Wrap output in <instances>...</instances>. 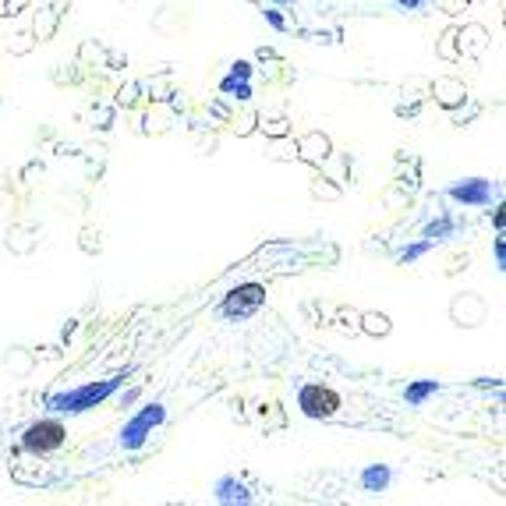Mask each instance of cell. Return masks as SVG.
<instances>
[{
  "label": "cell",
  "mask_w": 506,
  "mask_h": 506,
  "mask_svg": "<svg viewBox=\"0 0 506 506\" xmlns=\"http://www.w3.org/2000/svg\"><path fill=\"white\" fill-rule=\"evenodd\" d=\"M64 439H68V429L57 422V418H43V422H32L25 433H21V446L29 450V453H54V450H61L64 446Z\"/></svg>",
  "instance_id": "obj_6"
},
{
  "label": "cell",
  "mask_w": 506,
  "mask_h": 506,
  "mask_svg": "<svg viewBox=\"0 0 506 506\" xmlns=\"http://www.w3.org/2000/svg\"><path fill=\"white\" fill-rule=\"evenodd\" d=\"M163 422H167V407H163V400H152V404L139 407V411H135V415L124 422V429L117 433L121 450H128V453L142 450L145 442H149V435L156 433Z\"/></svg>",
  "instance_id": "obj_2"
},
{
  "label": "cell",
  "mask_w": 506,
  "mask_h": 506,
  "mask_svg": "<svg viewBox=\"0 0 506 506\" xmlns=\"http://www.w3.org/2000/svg\"><path fill=\"white\" fill-rule=\"evenodd\" d=\"M446 195H450L453 202H460V206L485 210V206H493V199H500V188H496V181H489V177H460V181H453V184L446 188Z\"/></svg>",
  "instance_id": "obj_4"
},
{
  "label": "cell",
  "mask_w": 506,
  "mask_h": 506,
  "mask_svg": "<svg viewBox=\"0 0 506 506\" xmlns=\"http://www.w3.org/2000/svg\"><path fill=\"white\" fill-rule=\"evenodd\" d=\"M433 248H435L433 241H429V237H422V241H415L411 248H404L397 259H400V266H415V262H418V259H425Z\"/></svg>",
  "instance_id": "obj_17"
},
{
  "label": "cell",
  "mask_w": 506,
  "mask_h": 506,
  "mask_svg": "<svg viewBox=\"0 0 506 506\" xmlns=\"http://www.w3.org/2000/svg\"><path fill=\"white\" fill-rule=\"evenodd\" d=\"M280 4H290V0H280Z\"/></svg>",
  "instance_id": "obj_24"
},
{
  "label": "cell",
  "mask_w": 506,
  "mask_h": 506,
  "mask_svg": "<svg viewBox=\"0 0 506 506\" xmlns=\"http://www.w3.org/2000/svg\"><path fill=\"white\" fill-rule=\"evenodd\" d=\"M453 230H457L453 217H450V213H442V217L433 219V223L425 227V234H422V237H429L433 244H442V241H450V237H453Z\"/></svg>",
  "instance_id": "obj_15"
},
{
  "label": "cell",
  "mask_w": 506,
  "mask_h": 506,
  "mask_svg": "<svg viewBox=\"0 0 506 506\" xmlns=\"http://www.w3.org/2000/svg\"><path fill=\"white\" fill-rule=\"evenodd\" d=\"M485 47H489V32H485L482 25H467V29L460 32V57H464V54H467V57H482Z\"/></svg>",
  "instance_id": "obj_10"
},
{
  "label": "cell",
  "mask_w": 506,
  "mask_h": 506,
  "mask_svg": "<svg viewBox=\"0 0 506 506\" xmlns=\"http://www.w3.org/2000/svg\"><path fill=\"white\" fill-rule=\"evenodd\" d=\"M297 152H301V159H308V163H322V159L330 156V139H326L322 132H312V135H304V139L297 142Z\"/></svg>",
  "instance_id": "obj_11"
},
{
  "label": "cell",
  "mask_w": 506,
  "mask_h": 506,
  "mask_svg": "<svg viewBox=\"0 0 506 506\" xmlns=\"http://www.w3.org/2000/svg\"><path fill=\"white\" fill-rule=\"evenodd\" d=\"M435 393H439V382L435 379H418V382H407L404 400H407V407H425L429 397H435Z\"/></svg>",
  "instance_id": "obj_12"
},
{
  "label": "cell",
  "mask_w": 506,
  "mask_h": 506,
  "mask_svg": "<svg viewBox=\"0 0 506 506\" xmlns=\"http://www.w3.org/2000/svg\"><path fill=\"white\" fill-rule=\"evenodd\" d=\"M262 304H266V287L262 284H237V287L223 297L219 315L223 319H252Z\"/></svg>",
  "instance_id": "obj_5"
},
{
  "label": "cell",
  "mask_w": 506,
  "mask_h": 506,
  "mask_svg": "<svg viewBox=\"0 0 506 506\" xmlns=\"http://www.w3.org/2000/svg\"><path fill=\"white\" fill-rule=\"evenodd\" d=\"M358 485H362L364 493H372V496L390 493V485H393V467H390V464H368L362 475H358Z\"/></svg>",
  "instance_id": "obj_9"
},
{
  "label": "cell",
  "mask_w": 506,
  "mask_h": 506,
  "mask_svg": "<svg viewBox=\"0 0 506 506\" xmlns=\"http://www.w3.org/2000/svg\"><path fill=\"white\" fill-rule=\"evenodd\" d=\"M121 382H124V375H107V379H96V382H85V386H74V390L50 393L47 407L54 415H85V411L99 407L103 400H110L121 390Z\"/></svg>",
  "instance_id": "obj_1"
},
{
  "label": "cell",
  "mask_w": 506,
  "mask_h": 506,
  "mask_svg": "<svg viewBox=\"0 0 506 506\" xmlns=\"http://www.w3.org/2000/svg\"><path fill=\"white\" fill-rule=\"evenodd\" d=\"M219 92H227V96L237 99V103H248V99H252V85H248V78H234V74H227V78L219 81Z\"/></svg>",
  "instance_id": "obj_16"
},
{
  "label": "cell",
  "mask_w": 506,
  "mask_h": 506,
  "mask_svg": "<svg viewBox=\"0 0 506 506\" xmlns=\"http://www.w3.org/2000/svg\"><path fill=\"white\" fill-rule=\"evenodd\" d=\"M450 319H453L460 330H475V326H482V322L489 319V304H485L482 294L464 290V294L453 297V304H450Z\"/></svg>",
  "instance_id": "obj_7"
},
{
  "label": "cell",
  "mask_w": 506,
  "mask_h": 506,
  "mask_svg": "<svg viewBox=\"0 0 506 506\" xmlns=\"http://www.w3.org/2000/svg\"><path fill=\"white\" fill-rule=\"evenodd\" d=\"M213 496H217V503H252L255 496L248 493V485L237 478V475H219L217 482H213Z\"/></svg>",
  "instance_id": "obj_8"
},
{
  "label": "cell",
  "mask_w": 506,
  "mask_h": 506,
  "mask_svg": "<svg viewBox=\"0 0 506 506\" xmlns=\"http://www.w3.org/2000/svg\"><path fill=\"white\" fill-rule=\"evenodd\" d=\"M400 11H425L429 7V0H393Z\"/></svg>",
  "instance_id": "obj_19"
},
{
  "label": "cell",
  "mask_w": 506,
  "mask_h": 506,
  "mask_svg": "<svg viewBox=\"0 0 506 506\" xmlns=\"http://www.w3.org/2000/svg\"><path fill=\"white\" fill-rule=\"evenodd\" d=\"M297 407H301L304 418L326 422V418H333V415L344 407V400H340V393H337L333 386L308 382V386H301V393H297Z\"/></svg>",
  "instance_id": "obj_3"
},
{
  "label": "cell",
  "mask_w": 506,
  "mask_h": 506,
  "mask_svg": "<svg viewBox=\"0 0 506 506\" xmlns=\"http://www.w3.org/2000/svg\"><path fill=\"white\" fill-rule=\"evenodd\" d=\"M358 330L368 333V337H390L393 333V322H390L386 312H362V326Z\"/></svg>",
  "instance_id": "obj_14"
},
{
  "label": "cell",
  "mask_w": 506,
  "mask_h": 506,
  "mask_svg": "<svg viewBox=\"0 0 506 506\" xmlns=\"http://www.w3.org/2000/svg\"><path fill=\"white\" fill-rule=\"evenodd\" d=\"M230 74H234V78H252V64H248V61H234V64H230Z\"/></svg>",
  "instance_id": "obj_20"
},
{
  "label": "cell",
  "mask_w": 506,
  "mask_h": 506,
  "mask_svg": "<svg viewBox=\"0 0 506 506\" xmlns=\"http://www.w3.org/2000/svg\"><path fill=\"white\" fill-rule=\"evenodd\" d=\"M139 393H142V390H128V393L121 397V407H128V404H135V400H139Z\"/></svg>",
  "instance_id": "obj_23"
},
{
  "label": "cell",
  "mask_w": 506,
  "mask_h": 506,
  "mask_svg": "<svg viewBox=\"0 0 506 506\" xmlns=\"http://www.w3.org/2000/svg\"><path fill=\"white\" fill-rule=\"evenodd\" d=\"M464 96H467L464 92V81H457V78H435V99L442 107H457Z\"/></svg>",
  "instance_id": "obj_13"
},
{
  "label": "cell",
  "mask_w": 506,
  "mask_h": 506,
  "mask_svg": "<svg viewBox=\"0 0 506 506\" xmlns=\"http://www.w3.org/2000/svg\"><path fill=\"white\" fill-rule=\"evenodd\" d=\"M496 270H506V241H503V234L496 237Z\"/></svg>",
  "instance_id": "obj_21"
},
{
  "label": "cell",
  "mask_w": 506,
  "mask_h": 506,
  "mask_svg": "<svg viewBox=\"0 0 506 506\" xmlns=\"http://www.w3.org/2000/svg\"><path fill=\"white\" fill-rule=\"evenodd\" d=\"M266 21H270L277 32H287V21H284V14H280L277 7H270V11H266Z\"/></svg>",
  "instance_id": "obj_18"
},
{
  "label": "cell",
  "mask_w": 506,
  "mask_h": 506,
  "mask_svg": "<svg viewBox=\"0 0 506 506\" xmlns=\"http://www.w3.org/2000/svg\"><path fill=\"white\" fill-rule=\"evenodd\" d=\"M312 192H315V195H326V199H337V195H340L337 188H326V184H315Z\"/></svg>",
  "instance_id": "obj_22"
}]
</instances>
